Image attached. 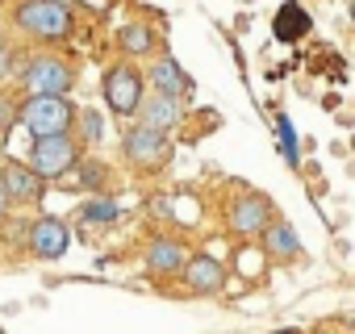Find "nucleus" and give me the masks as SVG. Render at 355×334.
Segmentation results:
<instances>
[{
    "label": "nucleus",
    "instance_id": "obj_1",
    "mask_svg": "<svg viewBox=\"0 0 355 334\" xmlns=\"http://www.w3.org/2000/svg\"><path fill=\"white\" fill-rule=\"evenodd\" d=\"M13 26L38 42H67L76 34V17L59 0H21L13 9Z\"/></svg>",
    "mask_w": 355,
    "mask_h": 334
},
{
    "label": "nucleus",
    "instance_id": "obj_2",
    "mask_svg": "<svg viewBox=\"0 0 355 334\" xmlns=\"http://www.w3.org/2000/svg\"><path fill=\"white\" fill-rule=\"evenodd\" d=\"M17 84L30 96H67L71 84H76V71L59 55H34V59H26L17 67Z\"/></svg>",
    "mask_w": 355,
    "mask_h": 334
},
{
    "label": "nucleus",
    "instance_id": "obj_3",
    "mask_svg": "<svg viewBox=\"0 0 355 334\" xmlns=\"http://www.w3.org/2000/svg\"><path fill=\"white\" fill-rule=\"evenodd\" d=\"M17 117L26 121L34 138H59L76 125V105L67 96H30Z\"/></svg>",
    "mask_w": 355,
    "mask_h": 334
},
{
    "label": "nucleus",
    "instance_id": "obj_4",
    "mask_svg": "<svg viewBox=\"0 0 355 334\" xmlns=\"http://www.w3.org/2000/svg\"><path fill=\"white\" fill-rule=\"evenodd\" d=\"M76 159H80L76 142H71L67 134H59V138H34V150H30V163H26V167L46 184V180L67 176L71 167H76Z\"/></svg>",
    "mask_w": 355,
    "mask_h": 334
},
{
    "label": "nucleus",
    "instance_id": "obj_5",
    "mask_svg": "<svg viewBox=\"0 0 355 334\" xmlns=\"http://www.w3.org/2000/svg\"><path fill=\"white\" fill-rule=\"evenodd\" d=\"M101 92H105V100H109V109H113L117 117H134V113H138V100H142L146 88H142L138 67H130V63H113V67L105 71Z\"/></svg>",
    "mask_w": 355,
    "mask_h": 334
},
{
    "label": "nucleus",
    "instance_id": "obj_6",
    "mask_svg": "<svg viewBox=\"0 0 355 334\" xmlns=\"http://www.w3.org/2000/svg\"><path fill=\"white\" fill-rule=\"evenodd\" d=\"M121 150H125V159L134 163V167H163L167 159H171V138L163 134V130H146V125H134V130H125V142H121Z\"/></svg>",
    "mask_w": 355,
    "mask_h": 334
},
{
    "label": "nucleus",
    "instance_id": "obj_7",
    "mask_svg": "<svg viewBox=\"0 0 355 334\" xmlns=\"http://www.w3.org/2000/svg\"><path fill=\"white\" fill-rule=\"evenodd\" d=\"M0 193H5V201L13 205H34L38 197H42V180L30 172V167L21 163V159H9L5 167H0Z\"/></svg>",
    "mask_w": 355,
    "mask_h": 334
},
{
    "label": "nucleus",
    "instance_id": "obj_8",
    "mask_svg": "<svg viewBox=\"0 0 355 334\" xmlns=\"http://www.w3.org/2000/svg\"><path fill=\"white\" fill-rule=\"evenodd\" d=\"M67 243H71V230L59 218H38L30 226V251L38 259H63L67 255Z\"/></svg>",
    "mask_w": 355,
    "mask_h": 334
},
{
    "label": "nucleus",
    "instance_id": "obj_9",
    "mask_svg": "<svg viewBox=\"0 0 355 334\" xmlns=\"http://www.w3.org/2000/svg\"><path fill=\"white\" fill-rule=\"evenodd\" d=\"M180 100L175 96H163V92H142V100H138V125H146V130H171L175 121H180Z\"/></svg>",
    "mask_w": 355,
    "mask_h": 334
},
{
    "label": "nucleus",
    "instance_id": "obj_10",
    "mask_svg": "<svg viewBox=\"0 0 355 334\" xmlns=\"http://www.w3.org/2000/svg\"><path fill=\"white\" fill-rule=\"evenodd\" d=\"M272 222V205H268V197H239L234 205H230V230L234 234H259L263 226Z\"/></svg>",
    "mask_w": 355,
    "mask_h": 334
},
{
    "label": "nucleus",
    "instance_id": "obj_11",
    "mask_svg": "<svg viewBox=\"0 0 355 334\" xmlns=\"http://www.w3.org/2000/svg\"><path fill=\"white\" fill-rule=\"evenodd\" d=\"M184 272V284L193 292H218L226 284V267L214 259V255H189V263L180 267Z\"/></svg>",
    "mask_w": 355,
    "mask_h": 334
},
{
    "label": "nucleus",
    "instance_id": "obj_12",
    "mask_svg": "<svg viewBox=\"0 0 355 334\" xmlns=\"http://www.w3.org/2000/svg\"><path fill=\"white\" fill-rule=\"evenodd\" d=\"M150 84H155V92H163V96H189L193 92V80H189V71L175 63L171 55H159L155 59V67H150Z\"/></svg>",
    "mask_w": 355,
    "mask_h": 334
},
{
    "label": "nucleus",
    "instance_id": "obj_13",
    "mask_svg": "<svg viewBox=\"0 0 355 334\" xmlns=\"http://www.w3.org/2000/svg\"><path fill=\"white\" fill-rule=\"evenodd\" d=\"M259 238H263V251L272 259H297L301 255V238H297V230L288 222H268L259 230Z\"/></svg>",
    "mask_w": 355,
    "mask_h": 334
},
{
    "label": "nucleus",
    "instance_id": "obj_14",
    "mask_svg": "<svg viewBox=\"0 0 355 334\" xmlns=\"http://www.w3.org/2000/svg\"><path fill=\"white\" fill-rule=\"evenodd\" d=\"M189 263V251L180 247V243H171V238H159L150 251H146V267L155 272V276H171V272H180Z\"/></svg>",
    "mask_w": 355,
    "mask_h": 334
},
{
    "label": "nucleus",
    "instance_id": "obj_15",
    "mask_svg": "<svg viewBox=\"0 0 355 334\" xmlns=\"http://www.w3.org/2000/svg\"><path fill=\"white\" fill-rule=\"evenodd\" d=\"M272 30H276V38H280V42H297V38H305V34H309V13L297 5V0H288V5H280V9H276Z\"/></svg>",
    "mask_w": 355,
    "mask_h": 334
},
{
    "label": "nucleus",
    "instance_id": "obj_16",
    "mask_svg": "<svg viewBox=\"0 0 355 334\" xmlns=\"http://www.w3.org/2000/svg\"><path fill=\"white\" fill-rule=\"evenodd\" d=\"M117 51L130 55V59L150 55V51H155V30H150L146 21H130V26H121V30H117Z\"/></svg>",
    "mask_w": 355,
    "mask_h": 334
},
{
    "label": "nucleus",
    "instance_id": "obj_17",
    "mask_svg": "<svg viewBox=\"0 0 355 334\" xmlns=\"http://www.w3.org/2000/svg\"><path fill=\"white\" fill-rule=\"evenodd\" d=\"M276 134H280V155L288 159V167H297V163H301V159H297V130H293V121H288L284 113L276 117Z\"/></svg>",
    "mask_w": 355,
    "mask_h": 334
},
{
    "label": "nucleus",
    "instance_id": "obj_18",
    "mask_svg": "<svg viewBox=\"0 0 355 334\" xmlns=\"http://www.w3.org/2000/svg\"><path fill=\"white\" fill-rule=\"evenodd\" d=\"M117 213H121V209H117L113 201H88V205L80 209V218H84V222H113Z\"/></svg>",
    "mask_w": 355,
    "mask_h": 334
},
{
    "label": "nucleus",
    "instance_id": "obj_19",
    "mask_svg": "<svg viewBox=\"0 0 355 334\" xmlns=\"http://www.w3.org/2000/svg\"><path fill=\"white\" fill-rule=\"evenodd\" d=\"M105 180H109V172H105V163L88 159V163H84V172H80V184H84V188H105Z\"/></svg>",
    "mask_w": 355,
    "mask_h": 334
},
{
    "label": "nucleus",
    "instance_id": "obj_20",
    "mask_svg": "<svg viewBox=\"0 0 355 334\" xmlns=\"http://www.w3.org/2000/svg\"><path fill=\"white\" fill-rule=\"evenodd\" d=\"M80 134H84L88 142H101V138H105V134H101V113H96V109L80 113Z\"/></svg>",
    "mask_w": 355,
    "mask_h": 334
},
{
    "label": "nucleus",
    "instance_id": "obj_21",
    "mask_svg": "<svg viewBox=\"0 0 355 334\" xmlns=\"http://www.w3.org/2000/svg\"><path fill=\"white\" fill-rule=\"evenodd\" d=\"M17 113H21V105H17L13 96H0V134H5V130L17 121Z\"/></svg>",
    "mask_w": 355,
    "mask_h": 334
},
{
    "label": "nucleus",
    "instance_id": "obj_22",
    "mask_svg": "<svg viewBox=\"0 0 355 334\" xmlns=\"http://www.w3.org/2000/svg\"><path fill=\"white\" fill-rule=\"evenodd\" d=\"M76 5H80L84 13H92V17H105V13H109V5H113V0H76Z\"/></svg>",
    "mask_w": 355,
    "mask_h": 334
},
{
    "label": "nucleus",
    "instance_id": "obj_23",
    "mask_svg": "<svg viewBox=\"0 0 355 334\" xmlns=\"http://www.w3.org/2000/svg\"><path fill=\"white\" fill-rule=\"evenodd\" d=\"M13 71V55H9V46H0V80H5Z\"/></svg>",
    "mask_w": 355,
    "mask_h": 334
},
{
    "label": "nucleus",
    "instance_id": "obj_24",
    "mask_svg": "<svg viewBox=\"0 0 355 334\" xmlns=\"http://www.w3.org/2000/svg\"><path fill=\"white\" fill-rule=\"evenodd\" d=\"M5 209H9V201H5V193H0V218H5Z\"/></svg>",
    "mask_w": 355,
    "mask_h": 334
},
{
    "label": "nucleus",
    "instance_id": "obj_25",
    "mask_svg": "<svg viewBox=\"0 0 355 334\" xmlns=\"http://www.w3.org/2000/svg\"><path fill=\"white\" fill-rule=\"evenodd\" d=\"M272 334H301V330H293V326H288V330H272Z\"/></svg>",
    "mask_w": 355,
    "mask_h": 334
},
{
    "label": "nucleus",
    "instance_id": "obj_26",
    "mask_svg": "<svg viewBox=\"0 0 355 334\" xmlns=\"http://www.w3.org/2000/svg\"><path fill=\"white\" fill-rule=\"evenodd\" d=\"M59 5H71V0H59Z\"/></svg>",
    "mask_w": 355,
    "mask_h": 334
}]
</instances>
